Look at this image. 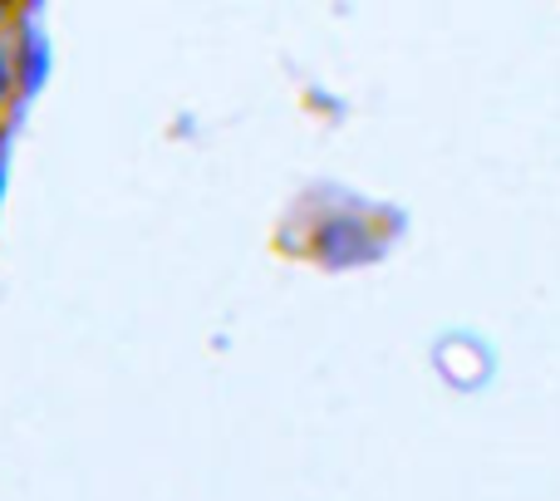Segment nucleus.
Returning <instances> with one entry per match:
<instances>
[{
    "mask_svg": "<svg viewBox=\"0 0 560 501\" xmlns=\"http://www.w3.org/2000/svg\"><path fill=\"white\" fill-rule=\"evenodd\" d=\"M15 89H20V65H15V49L0 39V114L15 104Z\"/></svg>",
    "mask_w": 560,
    "mask_h": 501,
    "instance_id": "1",
    "label": "nucleus"
},
{
    "mask_svg": "<svg viewBox=\"0 0 560 501\" xmlns=\"http://www.w3.org/2000/svg\"><path fill=\"white\" fill-rule=\"evenodd\" d=\"M10 15H15V5H5V0H0V35L10 30Z\"/></svg>",
    "mask_w": 560,
    "mask_h": 501,
    "instance_id": "2",
    "label": "nucleus"
}]
</instances>
